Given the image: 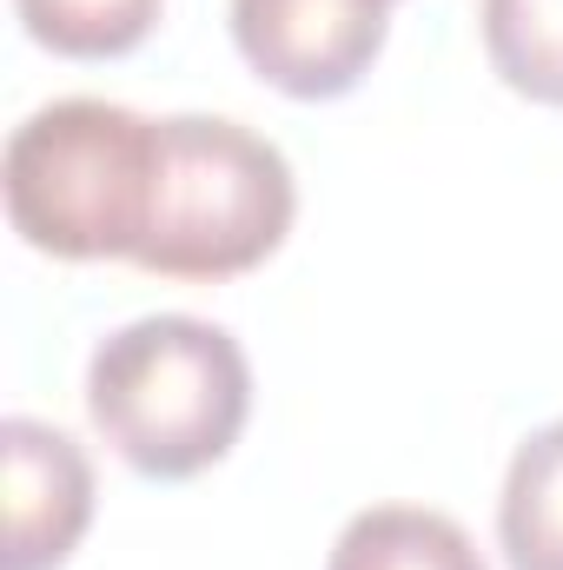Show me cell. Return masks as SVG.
I'll return each instance as SVG.
<instances>
[{"label":"cell","mask_w":563,"mask_h":570,"mask_svg":"<svg viewBox=\"0 0 563 570\" xmlns=\"http://www.w3.org/2000/svg\"><path fill=\"white\" fill-rule=\"evenodd\" d=\"M87 419L127 471L186 484L213 471L253 419L246 345L192 312L134 318L87 358Z\"/></svg>","instance_id":"cell-1"},{"label":"cell","mask_w":563,"mask_h":570,"mask_svg":"<svg viewBox=\"0 0 563 570\" xmlns=\"http://www.w3.org/2000/svg\"><path fill=\"white\" fill-rule=\"evenodd\" d=\"M325 570H491L477 558L471 531L444 511H424V504H372L358 511Z\"/></svg>","instance_id":"cell-7"},{"label":"cell","mask_w":563,"mask_h":570,"mask_svg":"<svg viewBox=\"0 0 563 570\" xmlns=\"http://www.w3.org/2000/svg\"><path fill=\"white\" fill-rule=\"evenodd\" d=\"M298 219L292 159L266 134L219 114L159 120L152 199L134 266L152 279H239L266 266Z\"/></svg>","instance_id":"cell-3"},{"label":"cell","mask_w":563,"mask_h":570,"mask_svg":"<svg viewBox=\"0 0 563 570\" xmlns=\"http://www.w3.org/2000/svg\"><path fill=\"white\" fill-rule=\"evenodd\" d=\"M166 0H13L33 47L60 60H120L134 53Z\"/></svg>","instance_id":"cell-9"},{"label":"cell","mask_w":563,"mask_h":570,"mask_svg":"<svg viewBox=\"0 0 563 570\" xmlns=\"http://www.w3.org/2000/svg\"><path fill=\"white\" fill-rule=\"evenodd\" d=\"M159 120L113 100L33 107L0 153L7 226L47 259H134L152 199Z\"/></svg>","instance_id":"cell-2"},{"label":"cell","mask_w":563,"mask_h":570,"mask_svg":"<svg viewBox=\"0 0 563 570\" xmlns=\"http://www.w3.org/2000/svg\"><path fill=\"white\" fill-rule=\"evenodd\" d=\"M497 551L511 570H563V419L511 451L497 498Z\"/></svg>","instance_id":"cell-6"},{"label":"cell","mask_w":563,"mask_h":570,"mask_svg":"<svg viewBox=\"0 0 563 570\" xmlns=\"http://www.w3.org/2000/svg\"><path fill=\"white\" fill-rule=\"evenodd\" d=\"M0 570H60L93 524V464L47 419L0 425Z\"/></svg>","instance_id":"cell-5"},{"label":"cell","mask_w":563,"mask_h":570,"mask_svg":"<svg viewBox=\"0 0 563 570\" xmlns=\"http://www.w3.org/2000/svg\"><path fill=\"white\" fill-rule=\"evenodd\" d=\"M477 33L511 94L563 107V0H477Z\"/></svg>","instance_id":"cell-8"},{"label":"cell","mask_w":563,"mask_h":570,"mask_svg":"<svg viewBox=\"0 0 563 570\" xmlns=\"http://www.w3.org/2000/svg\"><path fill=\"white\" fill-rule=\"evenodd\" d=\"M385 33L392 0H233V47L285 100H345Z\"/></svg>","instance_id":"cell-4"}]
</instances>
